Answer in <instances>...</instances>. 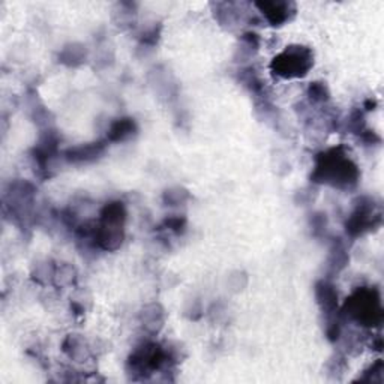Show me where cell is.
Returning a JSON list of instances; mask_svg holds the SVG:
<instances>
[{"instance_id": "1", "label": "cell", "mask_w": 384, "mask_h": 384, "mask_svg": "<svg viewBox=\"0 0 384 384\" xmlns=\"http://www.w3.org/2000/svg\"><path fill=\"white\" fill-rule=\"evenodd\" d=\"M312 182L347 191L359 183L361 171L342 146L327 149L315 157Z\"/></svg>"}, {"instance_id": "2", "label": "cell", "mask_w": 384, "mask_h": 384, "mask_svg": "<svg viewBox=\"0 0 384 384\" xmlns=\"http://www.w3.org/2000/svg\"><path fill=\"white\" fill-rule=\"evenodd\" d=\"M342 314L359 326L374 329L381 326L384 311L381 305V294L375 287H361L342 306Z\"/></svg>"}, {"instance_id": "3", "label": "cell", "mask_w": 384, "mask_h": 384, "mask_svg": "<svg viewBox=\"0 0 384 384\" xmlns=\"http://www.w3.org/2000/svg\"><path fill=\"white\" fill-rule=\"evenodd\" d=\"M126 209L122 201L107 203L99 213V221L92 230L95 245L104 251H116L125 239Z\"/></svg>"}, {"instance_id": "4", "label": "cell", "mask_w": 384, "mask_h": 384, "mask_svg": "<svg viewBox=\"0 0 384 384\" xmlns=\"http://www.w3.org/2000/svg\"><path fill=\"white\" fill-rule=\"evenodd\" d=\"M314 67L312 50L305 45H290L276 55L271 63L275 75L284 80L302 79Z\"/></svg>"}, {"instance_id": "5", "label": "cell", "mask_w": 384, "mask_h": 384, "mask_svg": "<svg viewBox=\"0 0 384 384\" xmlns=\"http://www.w3.org/2000/svg\"><path fill=\"white\" fill-rule=\"evenodd\" d=\"M381 220L383 212L380 204H377L374 198L362 197L357 200V204L345 222V232L350 237H361L378 228Z\"/></svg>"}, {"instance_id": "6", "label": "cell", "mask_w": 384, "mask_h": 384, "mask_svg": "<svg viewBox=\"0 0 384 384\" xmlns=\"http://www.w3.org/2000/svg\"><path fill=\"white\" fill-rule=\"evenodd\" d=\"M170 353L158 342H146L138 347L128 359V368L134 374H153L169 365Z\"/></svg>"}, {"instance_id": "7", "label": "cell", "mask_w": 384, "mask_h": 384, "mask_svg": "<svg viewBox=\"0 0 384 384\" xmlns=\"http://www.w3.org/2000/svg\"><path fill=\"white\" fill-rule=\"evenodd\" d=\"M257 8L267 23L273 26V28H279L284 26L287 21H290L294 14H296V5L293 2H281V0H266V2H257L254 5Z\"/></svg>"}, {"instance_id": "8", "label": "cell", "mask_w": 384, "mask_h": 384, "mask_svg": "<svg viewBox=\"0 0 384 384\" xmlns=\"http://www.w3.org/2000/svg\"><path fill=\"white\" fill-rule=\"evenodd\" d=\"M107 145L104 142H95V143H86L81 146L71 147L65 152V158L71 164H87L94 162L101 158L102 153L106 152Z\"/></svg>"}, {"instance_id": "9", "label": "cell", "mask_w": 384, "mask_h": 384, "mask_svg": "<svg viewBox=\"0 0 384 384\" xmlns=\"http://www.w3.org/2000/svg\"><path fill=\"white\" fill-rule=\"evenodd\" d=\"M315 299L322 311L330 318L338 310V291L329 281H320L315 286Z\"/></svg>"}, {"instance_id": "10", "label": "cell", "mask_w": 384, "mask_h": 384, "mask_svg": "<svg viewBox=\"0 0 384 384\" xmlns=\"http://www.w3.org/2000/svg\"><path fill=\"white\" fill-rule=\"evenodd\" d=\"M57 146H59V137L56 135V132H47L40 138V142H38L33 150V155H35L33 158L36 164L40 165V169L43 170L47 169L50 159L57 153Z\"/></svg>"}, {"instance_id": "11", "label": "cell", "mask_w": 384, "mask_h": 384, "mask_svg": "<svg viewBox=\"0 0 384 384\" xmlns=\"http://www.w3.org/2000/svg\"><path fill=\"white\" fill-rule=\"evenodd\" d=\"M138 131V126L132 118H120L114 120L107 132V142L110 143H119L125 140L131 138Z\"/></svg>"}, {"instance_id": "12", "label": "cell", "mask_w": 384, "mask_h": 384, "mask_svg": "<svg viewBox=\"0 0 384 384\" xmlns=\"http://www.w3.org/2000/svg\"><path fill=\"white\" fill-rule=\"evenodd\" d=\"M86 47L80 45V44H72L65 47V50L62 51L60 55V62L65 63L68 67H77L83 63V60H86Z\"/></svg>"}, {"instance_id": "13", "label": "cell", "mask_w": 384, "mask_h": 384, "mask_svg": "<svg viewBox=\"0 0 384 384\" xmlns=\"http://www.w3.org/2000/svg\"><path fill=\"white\" fill-rule=\"evenodd\" d=\"M164 315L158 305H150L143 311V324L150 332H158L162 326Z\"/></svg>"}, {"instance_id": "14", "label": "cell", "mask_w": 384, "mask_h": 384, "mask_svg": "<svg viewBox=\"0 0 384 384\" xmlns=\"http://www.w3.org/2000/svg\"><path fill=\"white\" fill-rule=\"evenodd\" d=\"M308 96L312 102H317V104H322V102H326L329 99V89L324 83L315 81L310 86L308 89Z\"/></svg>"}, {"instance_id": "15", "label": "cell", "mask_w": 384, "mask_h": 384, "mask_svg": "<svg viewBox=\"0 0 384 384\" xmlns=\"http://www.w3.org/2000/svg\"><path fill=\"white\" fill-rule=\"evenodd\" d=\"M330 263H332V267H334L337 272L342 271V269L347 266L349 257H347V254H345V249H344V247L341 245V243H338V245H335L334 249H332Z\"/></svg>"}, {"instance_id": "16", "label": "cell", "mask_w": 384, "mask_h": 384, "mask_svg": "<svg viewBox=\"0 0 384 384\" xmlns=\"http://www.w3.org/2000/svg\"><path fill=\"white\" fill-rule=\"evenodd\" d=\"M53 278L57 281L59 286H67V284L72 283L74 278H75L74 267H71V266H60L57 269V271L55 272Z\"/></svg>"}, {"instance_id": "17", "label": "cell", "mask_w": 384, "mask_h": 384, "mask_svg": "<svg viewBox=\"0 0 384 384\" xmlns=\"http://www.w3.org/2000/svg\"><path fill=\"white\" fill-rule=\"evenodd\" d=\"M164 198L170 204V206H177V204H181L182 200L188 198V194H186V191H183L181 188H176V189H170V191L165 192Z\"/></svg>"}, {"instance_id": "18", "label": "cell", "mask_w": 384, "mask_h": 384, "mask_svg": "<svg viewBox=\"0 0 384 384\" xmlns=\"http://www.w3.org/2000/svg\"><path fill=\"white\" fill-rule=\"evenodd\" d=\"M164 225L167 227L170 232L182 233L185 230V227H186V220H185V218H181V216H170L164 221Z\"/></svg>"}]
</instances>
